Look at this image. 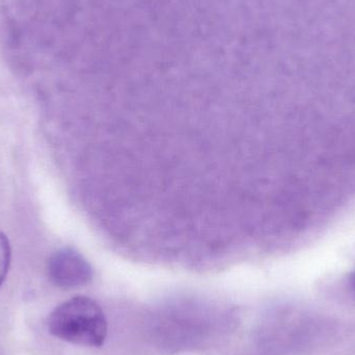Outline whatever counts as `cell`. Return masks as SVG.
Segmentation results:
<instances>
[{
	"label": "cell",
	"mask_w": 355,
	"mask_h": 355,
	"mask_svg": "<svg viewBox=\"0 0 355 355\" xmlns=\"http://www.w3.org/2000/svg\"><path fill=\"white\" fill-rule=\"evenodd\" d=\"M10 245L8 237L0 232V286L6 279L10 264Z\"/></svg>",
	"instance_id": "3957f363"
},
{
	"label": "cell",
	"mask_w": 355,
	"mask_h": 355,
	"mask_svg": "<svg viewBox=\"0 0 355 355\" xmlns=\"http://www.w3.org/2000/svg\"><path fill=\"white\" fill-rule=\"evenodd\" d=\"M352 288H354V290L355 291V272L354 273V275H352Z\"/></svg>",
	"instance_id": "277c9868"
},
{
	"label": "cell",
	"mask_w": 355,
	"mask_h": 355,
	"mask_svg": "<svg viewBox=\"0 0 355 355\" xmlns=\"http://www.w3.org/2000/svg\"><path fill=\"white\" fill-rule=\"evenodd\" d=\"M48 329L62 341L85 347H99L107 336V321L95 300L76 296L51 313Z\"/></svg>",
	"instance_id": "6da1fadb"
},
{
	"label": "cell",
	"mask_w": 355,
	"mask_h": 355,
	"mask_svg": "<svg viewBox=\"0 0 355 355\" xmlns=\"http://www.w3.org/2000/svg\"><path fill=\"white\" fill-rule=\"evenodd\" d=\"M48 277L56 287L64 290L85 287L93 279L89 263L72 248H62L50 257Z\"/></svg>",
	"instance_id": "7a4b0ae2"
}]
</instances>
